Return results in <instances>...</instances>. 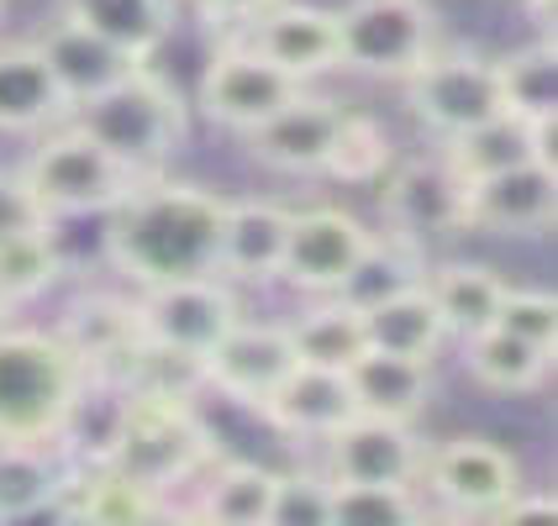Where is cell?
<instances>
[{
    "label": "cell",
    "mask_w": 558,
    "mask_h": 526,
    "mask_svg": "<svg viewBox=\"0 0 558 526\" xmlns=\"http://www.w3.org/2000/svg\"><path fill=\"white\" fill-rule=\"evenodd\" d=\"M221 206L227 200L211 195V189L180 185V180H163V174H143L106 211V258L132 284L217 274Z\"/></svg>",
    "instance_id": "obj_1"
},
{
    "label": "cell",
    "mask_w": 558,
    "mask_h": 526,
    "mask_svg": "<svg viewBox=\"0 0 558 526\" xmlns=\"http://www.w3.org/2000/svg\"><path fill=\"white\" fill-rule=\"evenodd\" d=\"M69 122L80 126L85 137H95L126 174L143 180V174H163V163L180 154L190 111L185 95L174 90L163 74H154V63H137L111 90L74 106Z\"/></svg>",
    "instance_id": "obj_2"
},
{
    "label": "cell",
    "mask_w": 558,
    "mask_h": 526,
    "mask_svg": "<svg viewBox=\"0 0 558 526\" xmlns=\"http://www.w3.org/2000/svg\"><path fill=\"white\" fill-rule=\"evenodd\" d=\"M100 464L126 474L143 490H154L169 505L174 490L195 485L201 468L217 464V448H211V437H206L201 416H195V401L126 390L122 421H117V437H111Z\"/></svg>",
    "instance_id": "obj_3"
},
{
    "label": "cell",
    "mask_w": 558,
    "mask_h": 526,
    "mask_svg": "<svg viewBox=\"0 0 558 526\" xmlns=\"http://www.w3.org/2000/svg\"><path fill=\"white\" fill-rule=\"evenodd\" d=\"M85 384L80 358L59 332L0 327V437L5 442H59L63 416Z\"/></svg>",
    "instance_id": "obj_4"
},
{
    "label": "cell",
    "mask_w": 558,
    "mask_h": 526,
    "mask_svg": "<svg viewBox=\"0 0 558 526\" xmlns=\"http://www.w3.org/2000/svg\"><path fill=\"white\" fill-rule=\"evenodd\" d=\"M132 180H137V174H126L122 163L106 154L95 137H85L69 117L37 143V154H32L27 169H22V185H27L32 206L43 211V221L106 217L126 189H132Z\"/></svg>",
    "instance_id": "obj_5"
},
{
    "label": "cell",
    "mask_w": 558,
    "mask_h": 526,
    "mask_svg": "<svg viewBox=\"0 0 558 526\" xmlns=\"http://www.w3.org/2000/svg\"><path fill=\"white\" fill-rule=\"evenodd\" d=\"M137 332L158 347H174L190 358H206L217 338L243 316L238 284L221 274H185V279H158V284H137Z\"/></svg>",
    "instance_id": "obj_6"
},
{
    "label": "cell",
    "mask_w": 558,
    "mask_h": 526,
    "mask_svg": "<svg viewBox=\"0 0 558 526\" xmlns=\"http://www.w3.org/2000/svg\"><path fill=\"white\" fill-rule=\"evenodd\" d=\"M342 69L369 79H405L437 48L427 0H348L338 11Z\"/></svg>",
    "instance_id": "obj_7"
},
{
    "label": "cell",
    "mask_w": 558,
    "mask_h": 526,
    "mask_svg": "<svg viewBox=\"0 0 558 526\" xmlns=\"http://www.w3.org/2000/svg\"><path fill=\"white\" fill-rule=\"evenodd\" d=\"M401 85H405L411 111L433 126L437 137L474 132V126H485L490 117L506 111V106H500L496 59H480V53H469V48H442V42H437Z\"/></svg>",
    "instance_id": "obj_8"
},
{
    "label": "cell",
    "mask_w": 558,
    "mask_h": 526,
    "mask_svg": "<svg viewBox=\"0 0 558 526\" xmlns=\"http://www.w3.org/2000/svg\"><path fill=\"white\" fill-rule=\"evenodd\" d=\"M422 485L442 500V511L496 522L500 505L522 490V468H517V458H511L500 442H490V437H453V442L427 448Z\"/></svg>",
    "instance_id": "obj_9"
},
{
    "label": "cell",
    "mask_w": 558,
    "mask_h": 526,
    "mask_svg": "<svg viewBox=\"0 0 558 526\" xmlns=\"http://www.w3.org/2000/svg\"><path fill=\"white\" fill-rule=\"evenodd\" d=\"M295 95H301V79L284 74L279 63H269L243 37H232L201 74V111L217 126L238 132V137L253 132L258 122H269L279 106H290Z\"/></svg>",
    "instance_id": "obj_10"
},
{
    "label": "cell",
    "mask_w": 558,
    "mask_h": 526,
    "mask_svg": "<svg viewBox=\"0 0 558 526\" xmlns=\"http://www.w3.org/2000/svg\"><path fill=\"white\" fill-rule=\"evenodd\" d=\"M558 221V163L527 158L464 185V232L490 237H548Z\"/></svg>",
    "instance_id": "obj_11"
},
{
    "label": "cell",
    "mask_w": 558,
    "mask_h": 526,
    "mask_svg": "<svg viewBox=\"0 0 558 526\" xmlns=\"http://www.w3.org/2000/svg\"><path fill=\"white\" fill-rule=\"evenodd\" d=\"M295 364H301V358H295L290 327H284V321H253L248 310H243L217 338V347L201 358V374H206V384L221 390L227 401L258 411V405L295 374Z\"/></svg>",
    "instance_id": "obj_12"
},
{
    "label": "cell",
    "mask_w": 558,
    "mask_h": 526,
    "mask_svg": "<svg viewBox=\"0 0 558 526\" xmlns=\"http://www.w3.org/2000/svg\"><path fill=\"white\" fill-rule=\"evenodd\" d=\"M369 227L348 217L338 206H311V211H290V237H284V258H279V279L306 290V295H338L342 279L353 274V264L369 248Z\"/></svg>",
    "instance_id": "obj_13"
},
{
    "label": "cell",
    "mask_w": 558,
    "mask_h": 526,
    "mask_svg": "<svg viewBox=\"0 0 558 526\" xmlns=\"http://www.w3.org/2000/svg\"><path fill=\"white\" fill-rule=\"evenodd\" d=\"M385 174V221L396 237L427 248L433 237L464 232V180L448 169L442 154L401 158Z\"/></svg>",
    "instance_id": "obj_14"
},
{
    "label": "cell",
    "mask_w": 558,
    "mask_h": 526,
    "mask_svg": "<svg viewBox=\"0 0 558 526\" xmlns=\"http://www.w3.org/2000/svg\"><path fill=\"white\" fill-rule=\"evenodd\" d=\"M248 48H258L269 63L284 74H295L306 85L311 74H332L342 69V37H338V11L327 5H306V0H275L269 11H258L243 32Z\"/></svg>",
    "instance_id": "obj_15"
},
{
    "label": "cell",
    "mask_w": 558,
    "mask_h": 526,
    "mask_svg": "<svg viewBox=\"0 0 558 526\" xmlns=\"http://www.w3.org/2000/svg\"><path fill=\"white\" fill-rule=\"evenodd\" d=\"M427 442L411 432V421L385 416H348L327 437V474L348 485H422Z\"/></svg>",
    "instance_id": "obj_16"
},
{
    "label": "cell",
    "mask_w": 558,
    "mask_h": 526,
    "mask_svg": "<svg viewBox=\"0 0 558 526\" xmlns=\"http://www.w3.org/2000/svg\"><path fill=\"white\" fill-rule=\"evenodd\" d=\"M348 117L342 100H322V95H295L290 106H279L269 122H258L253 132H243L248 154L275 169V174H322L327 154L338 143V126Z\"/></svg>",
    "instance_id": "obj_17"
},
{
    "label": "cell",
    "mask_w": 558,
    "mask_h": 526,
    "mask_svg": "<svg viewBox=\"0 0 558 526\" xmlns=\"http://www.w3.org/2000/svg\"><path fill=\"white\" fill-rule=\"evenodd\" d=\"M290 237V206L279 200H227L217 232V274L232 284H264L279 279Z\"/></svg>",
    "instance_id": "obj_18"
},
{
    "label": "cell",
    "mask_w": 558,
    "mask_h": 526,
    "mask_svg": "<svg viewBox=\"0 0 558 526\" xmlns=\"http://www.w3.org/2000/svg\"><path fill=\"white\" fill-rule=\"evenodd\" d=\"M348 395L359 416H385V421H416L433 401V358H411V353H385L364 347L348 369Z\"/></svg>",
    "instance_id": "obj_19"
},
{
    "label": "cell",
    "mask_w": 558,
    "mask_h": 526,
    "mask_svg": "<svg viewBox=\"0 0 558 526\" xmlns=\"http://www.w3.org/2000/svg\"><path fill=\"white\" fill-rule=\"evenodd\" d=\"M37 48H43V59H48V69H53V79H59L69 111L85 106V100H95L100 90H111L117 79H126V74L137 69L132 53L111 48L106 37H95L90 27H80V22H69V16L43 32Z\"/></svg>",
    "instance_id": "obj_20"
},
{
    "label": "cell",
    "mask_w": 558,
    "mask_h": 526,
    "mask_svg": "<svg viewBox=\"0 0 558 526\" xmlns=\"http://www.w3.org/2000/svg\"><path fill=\"white\" fill-rule=\"evenodd\" d=\"M258 416L284 437H327L338 432L353 411V395H348V379L338 369H316V364H295V374L279 384L269 401L258 405Z\"/></svg>",
    "instance_id": "obj_21"
},
{
    "label": "cell",
    "mask_w": 558,
    "mask_h": 526,
    "mask_svg": "<svg viewBox=\"0 0 558 526\" xmlns=\"http://www.w3.org/2000/svg\"><path fill=\"white\" fill-rule=\"evenodd\" d=\"M69 458L59 442H0V522L63 516Z\"/></svg>",
    "instance_id": "obj_22"
},
{
    "label": "cell",
    "mask_w": 558,
    "mask_h": 526,
    "mask_svg": "<svg viewBox=\"0 0 558 526\" xmlns=\"http://www.w3.org/2000/svg\"><path fill=\"white\" fill-rule=\"evenodd\" d=\"M69 117L53 69L37 42L0 48V132H48Z\"/></svg>",
    "instance_id": "obj_23"
},
{
    "label": "cell",
    "mask_w": 558,
    "mask_h": 526,
    "mask_svg": "<svg viewBox=\"0 0 558 526\" xmlns=\"http://www.w3.org/2000/svg\"><path fill=\"white\" fill-rule=\"evenodd\" d=\"M442 158H448V169H453L464 185H474V180L500 174V169H511V163L554 158V126H527L500 111V117H490V122L474 126V132L442 137Z\"/></svg>",
    "instance_id": "obj_24"
},
{
    "label": "cell",
    "mask_w": 558,
    "mask_h": 526,
    "mask_svg": "<svg viewBox=\"0 0 558 526\" xmlns=\"http://www.w3.org/2000/svg\"><path fill=\"white\" fill-rule=\"evenodd\" d=\"M63 16L106 37L111 48L132 53L137 63H154V53L169 42L174 5L169 0H63Z\"/></svg>",
    "instance_id": "obj_25"
},
{
    "label": "cell",
    "mask_w": 558,
    "mask_h": 526,
    "mask_svg": "<svg viewBox=\"0 0 558 526\" xmlns=\"http://www.w3.org/2000/svg\"><path fill=\"white\" fill-rule=\"evenodd\" d=\"M359 321H364V342H369V347H385V353L437 358V347L448 342V327H442L433 295H427V279L401 290V295H385V301L364 306Z\"/></svg>",
    "instance_id": "obj_26"
},
{
    "label": "cell",
    "mask_w": 558,
    "mask_h": 526,
    "mask_svg": "<svg viewBox=\"0 0 558 526\" xmlns=\"http://www.w3.org/2000/svg\"><path fill=\"white\" fill-rule=\"evenodd\" d=\"M496 79H500V106H506V117H517V122H527V126H558L554 32H543L537 42L496 59Z\"/></svg>",
    "instance_id": "obj_27"
},
{
    "label": "cell",
    "mask_w": 558,
    "mask_h": 526,
    "mask_svg": "<svg viewBox=\"0 0 558 526\" xmlns=\"http://www.w3.org/2000/svg\"><path fill=\"white\" fill-rule=\"evenodd\" d=\"M427 295H433L448 338H474V332L496 327L506 279L490 264H442V269H427Z\"/></svg>",
    "instance_id": "obj_28"
},
{
    "label": "cell",
    "mask_w": 558,
    "mask_h": 526,
    "mask_svg": "<svg viewBox=\"0 0 558 526\" xmlns=\"http://www.w3.org/2000/svg\"><path fill=\"white\" fill-rule=\"evenodd\" d=\"M169 505L154 496V490H143V485H132L126 474L106 464H90L85 479H74L69 474V485H63V522H95V526H137V522H154L163 516Z\"/></svg>",
    "instance_id": "obj_29"
},
{
    "label": "cell",
    "mask_w": 558,
    "mask_h": 526,
    "mask_svg": "<svg viewBox=\"0 0 558 526\" xmlns=\"http://www.w3.org/2000/svg\"><path fill=\"white\" fill-rule=\"evenodd\" d=\"M275 496V468L253 464V458H227V464L201 468V500L195 516L217 526H264Z\"/></svg>",
    "instance_id": "obj_30"
},
{
    "label": "cell",
    "mask_w": 558,
    "mask_h": 526,
    "mask_svg": "<svg viewBox=\"0 0 558 526\" xmlns=\"http://www.w3.org/2000/svg\"><path fill=\"white\" fill-rule=\"evenodd\" d=\"M464 364L474 374V384L496 390V395H527L554 369L548 353H537V347H527L522 338H511L500 327H485V332L464 338Z\"/></svg>",
    "instance_id": "obj_31"
},
{
    "label": "cell",
    "mask_w": 558,
    "mask_h": 526,
    "mask_svg": "<svg viewBox=\"0 0 558 526\" xmlns=\"http://www.w3.org/2000/svg\"><path fill=\"white\" fill-rule=\"evenodd\" d=\"M427 279V258L416 243H405L396 232H374L364 258L353 264V274L342 279L338 301H348L353 310L374 306V301H385V295H401L411 284H422Z\"/></svg>",
    "instance_id": "obj_32"
},
{
    "label": "cell",
    "mask_w": 558,
    "mask_h": 526,
    "mask_svg": "<svg viewBox=\"0 0 558 526\" xmlns=\"http://www.w3.org/2000/svg\"><path fill=\"white\" fill-rule=\"evenodd\" d=\"M290 327V342H295V358L301 364H316V369H348L369 342H364V321L359 310L338 301V295H322V306H311L301 321H284Z\"/></svg>",
    "instance_id": "obj_33"
},
{
    "label": "cell",
    "mask_w": 558,
    "mask_h": 526,
    "mask_svg": "<svg viewBox=\"0 0 558 526\" xmlns=\"http://www.w3.org/2000/svg\"><path fill=\"white\" fill-rule=\"evenodd\" d=\"M53 279H59L53 227H32V232H16V237L0 243V301H5V306L37 301Z\"/></svg>",
    "instance_id": "obj_34"
},
{
    "label": "cell",
    "mask_w": 558,
    "mask_h": 526,
    "mask_svg": "<svg viewBox=\"0 0 558 526\" xmlns=\"http://www.w3.org/2000/svg\"><path fill=\"white\" fill-rule=\"evenodd\" d=\"M396 163V148H390V137H385V126L374 122V117H359V111H348L338 126V143H332V154H327V180H342V185H374L385 169Z\"/></svg>",
    "instance_id": "obj_35"
},
{
    "label": "cell",
    "mask_w": 558,
    "mask_h": 526,
    "mask_svg": "<svg viewBox=\"0 0 558 526\" xmlns=\"http://www.w3.org/2000/svg\"><path fill=\"white\" fill-rule=\"evenodd\" d=\"M422 485H348L332 479V526H405L422 516Z\"/></svg>",
    "instance_id": "obj_36"
},
{
    "label": "cell",
    "mask_w": 558,
    "mask_h": 526,
    "mask_svg": "<svg viewBox=\"0 0 558 526\" xmlns=\"http://www.w3.org/2000/svg\"><path fill=\"white\" fill-rule=\"evenodd\" d=\"M496 327L554 358L558 353V301H554V290H543V284H537V290H532V284L527 290H511V284H506L500 310H496Z\"/></svg>",
    "instance_id": "obj_37"
},
{
    "label": "cell",
    "mask_w": 558,
    "mask_h": 526,
    "mask_svg": "<svg viewBox=\"0 0 558 526\" xmlns=\"http://www.w3.org/2000/svg\"><path fill=\"white\" fill-rule=\"evenodd\" d=\"M264 526H332V474H275Z\"/></svg>",
    "instance_id": "obj_38"
},
{
    "label": "cell",
    "mask_w": 558,
    "mask_h": 526,
    "mask_svg": "<svg viewBox=\"0 0 558 526\" xmlns=\"http://www.w3.org/2000/svg\"><path fill=\"white\" fill-rule=\"evenodd\" d=\"M32 227H53V221H43V211L32 206L22 174H0V243L16 232H32Z\"/></svg>",
    "instance_id": "obj_39"
},
{
    "label": "cell",
    "mask_w": 558,
    "mask_h": 526,
    "mask_svg": "<svg viewBox=\"0 0 558 526\" xmlns=\"http://www.w3.org/2000/svg\"><path fill=\"white\" fill-rule=\"evenodd\" d=\"M195 5H201L206 22H217V27H227V32H243L253 16L269 11L275 0H195Z\"/></svg>",
    "instance_id": "obj_40"
},
{
    "label": "cell",
    "mask_w": 558,
    "mask_h": 526,
    "mask_svg": "<svg viewBox=\"0 0 558 526\" xmlns=\"http://www.w3.org/2000/svg\"><path fill=\"white\" fill-rule=\"evenodd\" d=\"M554 511H558L554 496H527V485H522V490L496 511V522H548Z\"/></svg>",
    "instance_id": "obj_41"
},
{
    "label": "cell",
    "mask_w": 558,
    "mask_h": 526,
    "mask_svg": "<svg viewBox=\"0 0 558 526\" xmlns=\"http://www.w3.org/2000/svg\"><path fill=\"white\" fill-rule=\"evenodd\" d=\"M511 5H522L532 16H548V11H554V0H511Z\"/></svg>",
    "instance_id": "obj_42"
},
{
    "label": "cell",
    "mask_w": 558,
    "mask_h": 526,
    "mask_svg": "<svg viewBox=\"0 0 558 526\" xmlns=\"http://www.w3.org/2000/svg\"><path fill=\"white\" fill-rule=\"evenodd\" d=\"M5 316H11V306H5V301H0V327H5Z\"/></svg>",
    "instance_id": "obj_43"
},
{
    "label": "cell",
    "mask_w": 558,
    "mask_h": 526,
    "mask_svg": "<svg viewBox=\"0 0 558 526\" xmlns=\"http://www.w3.org/2000/svg\"><path fill=\"white\" fill-rule=\"evenodd\" d=\"M5 5H11V0H0V16H5Z\"/></svg>",
    "instance_id": "obj_44"
},
{
    "label": "cell",
    "mask_w": 558,
    "mask_h": 526,
    "mask_svg": "<svg viewBox=\"0 0 558 526\" xmlns=\"http://www.w3.org/2000/svg\"><path fill=\"white\" fill-rule=\"evenodd\" d=\"M0 442H5V437H0Z\"/></svg>",
    "instance_id": "obj_45"
}]
</instances>
